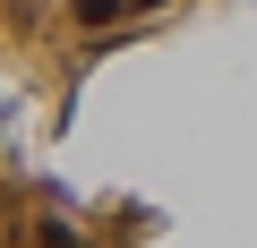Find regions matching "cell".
<instances>
[{"mask_svg":"<svg viewBox=\"0 0 257 248\" xmlns=\"http://www.w3.org/2000/svg\"><path fill=\"white\" fill-rule=\"evenodd\" d=\"M128 9H138V0H69V18H77V26H94V35H103V26H120Z\"/></svg>","mask_w":257,"mask_h":248,"instance_id":"1","label":"cell"}]
</instances>
